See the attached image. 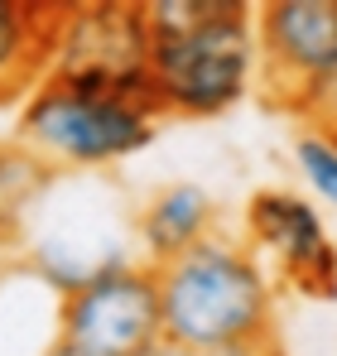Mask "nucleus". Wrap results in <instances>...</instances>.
Here are the masks:
<instances>
[{
	"instance_id": "obj_1",
	"label": "nucleus",
	"mask_w": 337,
	"mask_h": 356,
	"mask_svg": "<svg viewBox=\"0 0 337 356\" xmlns=\"http://www.w3.org/2000/svg\"><path fill=\"white\" fill-rule=\"evenodd\" d=\"M150 92L164 116L207 120L231 111L256 67V10L241 0H145Z\"/></svg>"
},
{
	"instance_id": "obj_2",
	"label": "nucleus",
	"mask_w": 337,
	"mask_h": 356,
	"mask_svg": "<svg viewBox=\"0 0 337 356\" xmlns=\"http://www.w3.org/2000/svg\"><path fill=\"white\" fill-rule=\"evenodd\" d=\"M164 342L183 352H236L270 342L275 289L256 250L241 241L207 236L203 245L155 265Z\"/></svg>"
},
{
	"instance_id": "obj_3",
	"label": "nucleus",
	"mask_w": 337,
	"mask_h": 356,
	"mask_svg": "<svg viewBox=\"0 0 337 356\" xmlns=\"http://www.w3.org/2000/svg\"><path fill=\"white\" fill-rule=\"evenodd\" d=\"M159 116L164 111L155 97L97 92L44 77V87L19 106V140L58 174H87L140 154L155 140Z\"/></svg>"
},
{
	"instance_id": "obj_4",
	"label": "nucleus",
	"mask_w": 337,
	"mask_h": 356,
	"mask_svg": "<svg viewBox=\"0 0 337 356\" xmlns=\"http://www.w3.org/2000/svg\"><path fill=\"white\" fill-rule=\"evenodd\" d=\"M58 347L68 356H145L164 347L155 265L125 260L58 303Z\"/></svg>"
},
{
	"instance_id": "obj_5",
	"label": "nucleus",
	"mask_w": 337,
	"mask_h": 356,
	"mask_svg": "<svg viewBox=\"0 0 337 356\" xmlns=\"http://www.w3.org/2000/svg\"><path fill=\"white\" fill-rule=\"evenodd\" d=\"M54 82L97 87V92H150V29L145 10L130 0H87L63 5L54 39Z\"/></svg>"
},
{
	"instance_id": "obj_6",
	"label": "nucleus",
	"mask_w": 337,
	"mask_h": 356,
	"mask_svg": "<svg viewBox=\"0 0 337 356\" xmlns=\"http://www.w3.org/2000/svg\"><path fill=\"white\" fill-rule=\"evenodd\" d=\"M256 49L270 92L299 102L337 67V0H270L256 10Z\"/></svg>"
},
{
	"instance_id": "obj_7",
	"label": "nucleus",
	"mask_w": 337,
	"mask_h": 356,
	"mask_svg": "<svg viewBox=\"0 0 337 356\" xmlns=\"http://www.w3.org/2000/svg\"><path fill=\"white\" fill-rule=\"evenodd\" d=\"M246 232L256 250L275 255L284 284L308 298H337V241L328 236V222L308 197L260 188L246 202Z\"/></svg>"
},
{
	"instance_id": "obj_8",
	"label": "nucleus",
	"mask_w": 337,
	"mask_h": 356,
	"mask_svg": "<svg viewBox=\"0 0 337 356\" xmlns=\"http://www.w3.org/2000/svg\"><path fill=\"white\" fill-rule=\"evenodd\" d=\"M63 5H29V0H0V106L29 102L49 67Z\"/></svg>"
},
{
	"instance_id": "obj_9",
	"label": "nucleus",
	"mask_w": 337,
	"mask_h": 356,
	"mask_svg": "<svg viewBox=\"0 0 337 356\" xmlns=\"http://www.w3.org/2000/svg\"><path fill=\"white\" fill-rule=\"evenodd\" d=\"M217 236V202L203 183H164L135 217V241L145 265H164L173 255Z\"/></svg>"
},
{
	"instance_id": "obj_10",
	"label": "nucleus",
	"mask_w": 337,
	"mask_h": 356,
	"mask_svg": "<svg viewBox=\"0 0 337 356\" xmlns=\"http://www.w3.org/2000/svg\"><path fill=\"white\" fill-rule=\"evenodd\" d=\"M54 174L19 135L15 140H0V245L19 241V232L29 227V217L44 207Z\"/></svg>"
},
{
	"instance_id": "obj_11",
	"label": "nucleus",
	"mask_w": 337,
	"mask_h": 356,
	"mask_svg": "<svg viewBox=\"0 0 337 356\" xmlns=\"http://www.w3.org/2000/svg\"><path fill=\"white\" fill-rule=\"evenodd\" d=\"M294 169L304 174V183L337 212V135L304 125L294 135Z\"/></svg>"
},
{
	"instance_id": "obj_12",
	"label": "nucleus",
	"mask_w": 337,
	"mask_h": 356,
	"mask_svg": "<svg viewBox=\"0 0 337 356\" xmlns=\"http://www.w3.org/2000/svg\"><path fill=\"white\" fill-rule=\"evenodd\" d=\"M299 111L308 116V125L313 130H328V135H337V67L299 102Z\"/></svg>"
},
{
	"instance_id": "obj_13",
	"label": "nucleus",
	"mask_w": 337,
	"mask_h": 356,
	"mask_svg": "<svg viewBox=\"0 0 337 356\" xmlns=\"http://www.w3.org/2000/svg\"><path fill=\"white\" fill-rule=\"evenodd\" d=\"M212 356H280L275 342H260V347H236V352H212Z\"/></svg>"
},
{
	"instance_id": "obj_14",
	"label": "nucleus",
	"mask_w": 337,
	"mask_h": 356,
	"mask_svg": "<svg viewBox=\"0 0 337 356\" xmlns=\"http://www.w3.org/2000/svg\"><path fill=\"white\" fill-rule=\"evenodd\" d=\"M145 356H207V352H183V347H155V352H145Z\"/></svg>"
},
{
	"instance_id": "obj_15",
	"label": "nucleus",
	"mask_w": 337,
	"mask_h": 356,
	"mask_svg": "<svg viewBox=\"0 0 337 356\" xmlns=\"http://www.w3.org/2000/svg\"><path fill=\"white\" fill-rule=\"evenodd\" d=\"M44 356H68V352H63V347H58V342H54V347H49V352H44Z\"/></svg>"
}]
</instances>
